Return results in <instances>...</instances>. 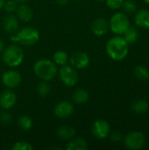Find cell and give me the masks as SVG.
Wrapping results in <instances>:
<instances>
[{
	"label": "cell",
	"mask_w": 149,
	"mask_h": 150,
	"mask_svg": "<svg viewBox=\"0 0 149 150\" xmlns=\"http://www.w3.org/2000/svg\"><path fill=\"white\" fill-rule=\"evenodd\" d=\"M110 124L105 120H97L91 127L93 135L99 140L105 139L110 134Z\"/></svg>",
	"instance_id": "ba28073f"
},
{
	"label": "cell",
	"mask_w": 149,
	"mask_h": 150,
	"mask_svg": "<svg viewBox=\"0 0 149 150\" xmlns=\"http://www.w3.org/2000/svg\"><path fill=\"white\" fill-rule=\"evenodd\" d=\"M145 1V3H147L148 4H149V0H144Z\"/></svg>",
	"instance_id": "d590c367"
},
{
	"label": "cell",
	"mask_w": 149,
	"mask_h": 150,
	"mask_svg": "<svg viewBox=\"0 0 149 150\" xmlns=\"http://www.w3.org/2000/svg\"><path fill=\"white\" fill-rule=\"evenodd\" d=\"M53 59H54V62L58 65V66H63L65 64H67L68 61V56L67 54V53L63 50H58L56 51L54 55H53Z\"/></svg>",
	"instance_id": "7402d4cb"
},
{
	"label": "cell",
	"mask_w": 149,
	"mask_h": 150,
	"mask_svg": "<svg viewBox=\"0 0 149 150\" xmlns=\"http://www.w3.org/2000/svg\"><path fill=\"white\" fill-rule=\"evenodd\" d=\"M109 30V23L104 18H96L91 24V31L97 36H103Z\"/></svg>",
	"instance_id": "4fadbf2b"
},
{
	"label": "cell",
	"mask_w": 149,
	"mask_h": 150,
	"mask_svg": "<svg viewBox=\"0 0 149 150\" xmlns=\"http://www.w3.org/2000/svg\"><path fill=\"white\" fill-rule=\"evenodd\" d=\"M109 27L115 34H124L130 27V21L128 17L123 12H116L110 19Z\"/></svg>",
	"instance_id": "5b68a950"
},
{
	"label": "cell",
	"mask_w": 149,
	"mask_h": 150,
	"mask_svg": "<svg viewBox=\"0 0 149 150\" xmlns=\"http://www.w3.org/2000/svg\"><path fill=\"white\" fill-rule=\"evenodd\" d=\"M105 50L108 56L113 61H122L126 57L129 47L124 37L115 36L107 41Z\"/></svg>",
	"instance_id": "6da1fadb"
},
{
	"label": "cell",
	"mask_w": 149,
	"mask_h": 150,
	"mask_svg": "<svg viewBox=\"0 0 149 150\" xmlns=\"http://www.w3.org/2000/svg\"><path fill=\"white\" fill-rule=\"evenodd\" d=\"M146 140L142 133L133 131L126 134L124 140L125 146L131 150H138L142 149L145 145Z\"/></svg>",
	"instance_id": "52a82bcc"
},
{
	"label": "cell",
	"mask_w": 149,
	"mask_h": 150,
	"mask_svg": "<svg viewBox=\"0 0 149 150\" xmlns=\"http://www.w3.org/2000/svg\"><path fill=\"white\" fill-rule=\"evenodd\" d=\"M11 120H12L11 115L8 112H3L2 113H0V121L4 125L10 124L11 122Z\"/></svg>",
	"instance_id": "f546056e"
},
{
	"label": "cell",
	"mask_w": 149,
	"mask_h": 150,
	"mask_svg": "<svg viewBox=\"0 0 149 150\" xmlns=\"http://www.w3.org/2000/svg\"><path fill=\"white\" fill-rule=\"evenodd\" d=\"M131 109L135 113H138V114L144 113L148 110V103L145 99H142V98L134 100L131 105Z\"/></svg>",
	"instance_id": "ffe728a7"
},
{
	"label": "cell",
	"mask_w": 149,
	"mask_h": 150,
	"mask_svg": "<svg viewBox=\"0 0 149 150\" xmlns=\"http://www.w3.org/2000/svg\"><path fill=\"white\" fill-rule=\"evenodd\" d=\"M18 127L22 131L27 132L32 127V119L29 116H27V115H22L18 120Z\"/></svg>",
	"instance_id": "44dd1931"
},
{
	"label": "cell",
	"mask_w": 149,
	"mask_h": 150,
	"mask_svg": "<svg viewBox=\"0 0 149 150\" xmlns=\"http://www.w3.org/2000/svg\"><path fill=\"white\" fill-rule=\"evenodd\" d=\"M106 1V5L110 9L112 10H117L122 7L124 0H105Z\"/></svg>",
	"instance_id": "f1b7e54d"
},
{
	"label": "cell",
	"mask_w": 149,
	"mask_h": 150,
	"mask_svg": "<svg viewBox=\"0 0 149 150\" xmlns=\"http://www.w3.org/2000/svg\"><path fill=\"white\" fill-rule=\"evenodd\" d=\"M4 0H0V10L3 8V6H4Z\"/></svg>",
	"instance_id": "e575fe53"
},
{
	"label": "cell",
	"mask_w": 149,
	"mask_h": 150,
	"mask_svg": "<svg viewBox=\"0 0 149 150\" xmlns=\"http://www.w3.org/2000/svg\"><path fill=\"white\" fill-rule=\"evenodd\" d=\"M51 91V86L48 83V81H41L37 86V92L40 97H47Z\"/></svg>",
	"instance_id": "d4e9b609"
},
{
	"label": "cell",
	"mask_w": 149,
	"mask_h": 150,
	"mask_svg": "<svg viewBox=\"0 0 149 150\" xmlns=\"http://www.w3.org/2000/svg\"><path fill=\"white\" fill-rule=\"evenodd\" d=\"M33 147L32 146V144L26 141H19L15 142L12 147V150H32Z\"/></svg>",
	"instance_id": "484cf974"
},
{
	"label": "cell",
	"mask_w": 149,
	"mask_h": 150,
	"mask_svg": "<svg viewBox=\"0 0 149 150\" xmlns=\"http://www.w3.org/2000/svg\"><path fill=\"white\" fill-rule=\"evenodd\" d=\"M97 1H99V2H103V1H105V0H97Z\"/></svg>",
	"instance_id": "8d00e7d4"
},
{
	"label": "cell",
	"mask_w": 149,
	"mask_h": 150,
	"mask_svg": "<svg viewBox=\"0 0 149 150\" xmlns=\"http://www.w3.org/2000/svg\"><path fill=\"white\" fill-rule=\"evenodd\" d=\"M2 83L8 89H13L21 83V76L16 70H6L2 75Z\"/></svg>",
	"instance_id": "9c48e42d"
},
{
	"label": "cell",
	"mask_w": 149,
	"mask_h": 150,
	"mask_svg": "<svg viewBox=\"0 0 149 150\" xmlns=\"http://www.w3.org/2000/svg\"><path fill=\"white\" fill-rule=\"evenodd\" d=\"M3 49H4V41L0 39V52L3 51Z\"/></svg>",
	"instance_id": "d6a6232c"
},
{
	"label": "cell",
	"mask_w": 149,
	"mask_h": 150,
	"mask_svg": "<svg viewBox=\"0 0 149 150\" xmlns=\"http://www.w3.org/2000/svg\"><path fill=\"white\" fill-rule=\"evenodd\" d=\"M55 2L60 5H65L69 2V0H55Z\"/></svg>",
	"instance_id": "1f68e13d"
},
{
	"label": "cell",
	"mask_w": 149,
	"mask_h": 150,
	"mask_svg": "<svg viewBox=\"0 0 149 150\" xmlns=\"http://www.w3.org/2000/svg\"><path fill=\"white\" fill-rule=\"evenodd\" d=\"M3 27L5 33L9 34H14L18 30V18L10 13L9 15L5 16L3 20Z\"/></svg>",
	"instance_id": "5bb4252c"
},
{
	"label": "cell",
	"mask_w": 149,
	"mask_h": 150,
	"mask_svg": "<svg viewBox=\"0 0 149 150\" xmlns=\"http://www.w3.org/2000/svg\"><path fill=\"white\" fill-rule=\"evenodd\" d=\"M32 69L34 74L43 81H51L57 74L56 64L45 58L36 61L33 64Z\"/></svg>",
	"instance_id": "7a4b0ae2"
},
{
	"label": "cell",
	"mask_w": 149,
	"mask_h": 150,
	"mask_svg": "<svg viewBox=\"0 0 149 150\" xmlns=\"http://www.w3.org/2000/svg\"><path fill=\"white\" fill-rule=\"evenodd\" d=\"M124 11L127 13H133L137 9V4L133 0H124L123 5H122Z\"/></svg>",
	"instance_id": "4316f807"
},
{
	"label": "cell",
	"mask_w": 149,
	"mask_h": 150,
	"mask_svg": "<svg viewBox=\"0 0 149 150\" xmlns=\"http://www.w3.org/2000/svg\"><path fill=\"white\" fill-rule=\"evenodd\" d=\"M17 3H21V4H23V3H25V2H27V1H29V0H15Z\"/></svg>",
	"instance_id": "836d02e7"
},
{
	"label": "cell",
	"mask_w": 149,
	"mask_h": 150,
	"mask_svg": "<svg viewBox=\"0 0 149 150\" xmlns=\"http://www.w3.org/2000/svg\"><path fill=\"white\" fill-rule=\"evenodd\" d=\"M70 64L76 69H83L90 64V57L85 52H76L69 59Z\"/></svg>",
	"instance_id": "30bf717a"
},
{
	"label": "cell",
	"mask_w": 149,
	"mask_h": 150,
	"mask_svg": "<svg viewBox=\"0 0 149 150\" xmlns=\"http://www.w3.org/2000/svg\"><path fill=\"white\" fill-rule=\"evenodd\" d=\"M17 103V95L11 90L3 91L0 95V107L4 111L11 110Z\"/></svg>",
	"instance_id": "7c38bea8"
},
{
	"label": "cell",
	"mask_w": 149,
	"mask_h": 150,
	"mask_svg": "<svg viewBox=\"0 0 149 150\" xmlns=\"http://www.w3.org/2000/svg\"><path fill=\"white\" fill-rule=\"evenodd\" d=\"M16 14H17L18 18H19L20 20H22L24 22L30 21L33 16L32 10L27 4H25L24 3L17 7Z\"/></svg>",
	"instance_id": "9a60e30c"
},
{
	"label": "cell",
	"mask_w": 149,
	"mask_h": 150,
	"mask_svg": "<svg viewBox=\"0 0 149 150\" xmlns=\"http://www.w3.org/2000/svg\"><path fill=\"white\" fill-rule=\"evenodd\" d=\"M88 149L87 142L83 138H72L66 145L67 150H86Z\"/></svg>",
	"instance_id": "ac0fdd59"
},
{
	"label": "cell",
	"mask_w": 149,
	"mask_h": 150,
	"mask_svg": "<svg viewBox=\"0 0 149 150\" xmlns=\"http://www.w3.org/2000/svg\"><path fill=\"white\" fill-rule=\"evenodd\" d=\"M134 21L135 24L141 27V28H145V29H149V11L148 10H145V9H141L140 10L134 18Z\"/></svg>",
	"instance_id": "2e32d148"
},
{
	"label": "cell",
	"mask_w": 149,
	"mask_h": 150,
	"mask_svg": "<svg viewBox=\"0 0 149 150\" xmlns=\"http://www.w3.org/2000/svg\"><path fill=\"white\" fill-rule=\"evenodd\" d=\"M138 36L139 33L134 27H129L124 33V39L126 40L128 44L136 42L138 40Z\"/></svg>",
	"instance_id": "cb8c5ba5"
},
{
	"label": "cell",
	"mask_w": 149,
	"mask_h": 150,
	"mask_svg": "<svg viewBox=\"0 0 149 150\" xmlns=\"http://www.w3.org/2000/svg\"><path fill=\"white\" fill-rule=\"evenodd\" d=\"M56 134H57V136L59 139H61L62 141H69L70 139L75 137L76 130L73 127H70L68 125H63L58 128Z\"/></svg>",
	"instance_id": "e0dca14e"
},
{
	"label": "cell",
	"mask_w": 149,
	"mask_h": 150,
	"mask_svg": "<svg viewBox=\"0 0 149 150\" xmlns=\"http://www.w3.org/2000/svg\"><path fill=\"white\" fill-rule=\"evenodd\" d=\"M89 98H90V95H89L88 91H86L85 89H83V88L76 89L74 91L73 96H72L73 101L78 105L85 104L89 100Z\"/></svg>",
	"instance_id": "d6986e66"
},
{
	"label": "cell",
	"mask_w": 149,
	"mask_h": 150,
	"mask_svg": "<svg viewBox=\"0 0 149 150\" xmlns=\"http://www.w3.org/2000/svg\"><path fill=\"white\" fill-rule=\"evenodd\" d=\"M74 112V105L68 101H61L58 103L54 109V113L55 117L59 119H68L69 118Z\"/></svg>",
	"instance_id": "8fae6325"
},
{
	"label": "cell",
	"mask_w": 149,
	"mask_h": 150,
	"mask_svg": "<svg viewBox=\"0 0 149 150\" xmlns=\"http://www.w3.org/2000/svg\"><path fill=\"white\" fill-rule=\"evenodd\" d=\"M110 139H111V141L113 142H119V141L122 139V135H121V134L119 133V132H113V133L111 134Z\"/></svg>",
	"instance_id": "4dcf8cb0"
},
{
	"label": "cell",
	"mask_w": 149,
	"mask_h": 150,
	"mask_svg": "<svg viewBox=\"0 0 149 150\" xmlns=\"http://www.w3.org/2000/svg\"><path fill=\"white\" fill-rule=\"evenodd\" d=\"M17 7H18V4H17V2L15 0L4 1V6H3V8L4 9V11L7 13H13L14 11H16Z\"/></svg>",
	"instance_id": "83f0119b"
},
{
	"label": "cell",
	"mask_w": 149,
	"mask_h": 150,
	"mask_svg": "<svg viewBox=\"0 0 149 150\" xmlns=\"http://www.w3.org/2000/svg\"><path fill=\"white\" fill-rule=\"evenodd\" d=\"M133 74L135 77L141 81H146L148 80L149 78V71L148 69L142 66V65H138L134 68Z\"/></svg>",
	"instance_id": "603a6c76"
},
{
	"label": "cell",
	"mask_w": 149,
	"mask_h": 150,
	"mask_svg": "<svg viewBox=\"0 0 149 150\" xmlns=\"http://www.w3.org/2000/svg\"><path fill=\"white\" fill-rule=\"evenodd\" d=\"M148 80H149V78H148Z\"/></svg>",
	"instance_id": "74e56055"
},
{
	"label": "cell",
	"mask_w": 149,
	"mask_h": 150,
	"mask_svg": "<svg viewBox=\"0 0 149 150\" xmlns=\"http://www.w3.org/2000/svg\"><path fill=\"white\" fill-rule=\"evenodd\" d=\"M40 40V33L36 28L25 26L18 30L11 36V40L24 46H32Z\"/></svg>",
	"instance_id": "3957f363"
},
{
	"label": "cell",
	"mask_w": 149,
	"mask_h": 150,
	"mask_svg": "<svg viewBox=\"0 0 149 150\" xmlns=\"http://www.w3.org/2000/svg\"><path fill=\"white\" fill-rule=\"evenodd\" d=\"M59 76L61 83L68 87H73L78 83V74L76 69L71 65L69 66L65 64L61 66L59 70Z\"/></svg>",
	"instance_id": "8992f818"
},
{
	"label": "cell",
	"mask_w": 149,
	"mask_h": 150,
	"mask_svg": "<svg viewBox=\"0 0 149 150\" xmlns=\"http://www.w3.org/2000/svg\"><path fill=\"white\" fill-rule=\"evenodd\" d=\"M2 59L7 66L11 68L18 67L24 60V51L18 45H9L7 47L3 49Z\"/></svg>",
	"instance_id": "277c9868"
}]
</instances>
